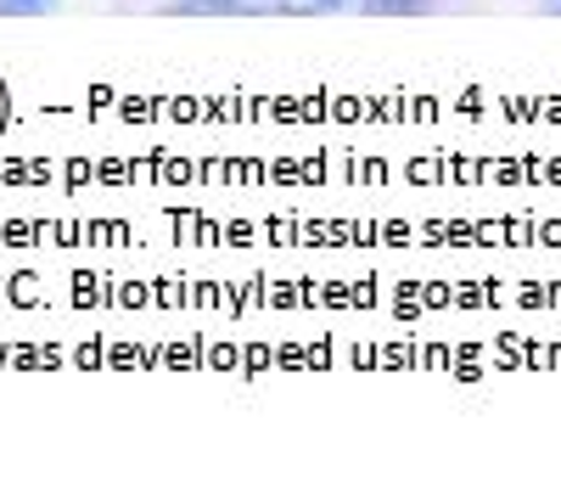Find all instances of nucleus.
I'll use <instances>...</instances> for the list:
<instances>
[{
  "mask_svg": "<svg viewBox=\"0 0 561 500\" xmlns=\"http://www.w3.org/2000/svg\"><path fill=\"white\" fill-rule=\"evenodd\" d=\"M370 18H421L427 12V0H359Z\"/></svg>",
  "mask_w": 561,
  "mask_h": 500,
  "instance_id": "obj_1",
  "label": "nucleus"
},
{
  "mask_svg": "<svg viewBox=\"0 0 561 500\" xmlns=\"http://www.w3.org/2000/svg\"><path fill=\"white\" fill-rule=\"evenodd\" d=\"M57 0H0V18H45Z\"/></svg>",
  "mask_w": 561,
  "mask_h": 500,
  "instance_id": "obj_2",
  "label": "nucleus"
},
{
  "mask_svg": "<svg viewBox=\"0 0 561 500\" xmlns=\"http://www.w3.org/2000/svg\"><path fill=\"white\" fill-rule=\"evenodd\" d=\"M539 7H545V12H556V18H561V0H539Z\"/></svg>",
  "mask_w": 561,
  "mask_h": 500,
  "instance_id": "obj_3",
  "label": "nucleus"
},
{
  "mask_svg": "<svg viewBox=\"0 0 561 500\" xmlns=\"http://www.w3.org/2000/svg\"><path fill=\"white\" fill-rule=\"evenodd\" d=\"M320 7H337V0H320Z\"/></svg>",
  "mask_w": 561,
  "mask_h": 500,
  "instance_id": "obj_4",
  "label": "nucleus"
}]
</instances>
